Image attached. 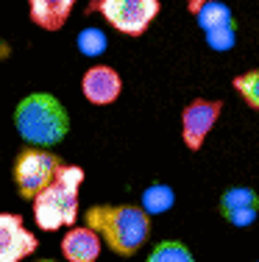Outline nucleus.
I'll list each match as a JSON object with an SVG mask.
<instances>
[{
    "label": "nucleus",
    "instance_id": "nucleus-8",
    "mask_svg": "<svg viewBox=\"0 0 259 262\" xmlns=\"http://www.w3.org/2000/svg\"><path fill=\"white\" fill-rule=\"evenodd\" d=\"M39 248L36 234L26 229L17 212H0V262H22Z\"/></svg>",
    "mask_w": 259,
    "mask_h": 262
},
{
    "label": "nucleus",
    "instance_id": "nucleus-1",
    "mask_svg": "<svg viewBox=\"0 0 259 262\" xmlns=\"http://www.w3.org/2000/svg\"><path fill=\"white\" fill-rule=\"evenodd\" d=\"M84 223L117 257H134L151 237V215L139 204H95L84 212Z\"/></svg>",
    "mask_w": 259,
    "mask_h": 262
},
{
    "label": "nucleus",
    "instance_id": "nucleus-7",
    "mask_svg": "<svg viewBox=\"0 0 259 262\" xmlns=\"http://www.w3.org/2000/svg\"><path fill=\"white\" fill-rule=\"evenodd\" d=\"M195 20L203 28V36H206V45L218 53L231 51V45L237 42V26H234V14L226 3L220 0H212V3H203L198 11H195Z\"/></svg>",
    "mask_w": 259,
    "mask_h": 262
},
{
    "label": "nucleus",
    "instance_id": "nucleus-9",
    "mask_svg": "<svg viewBox=\"0 0 259 262\" xmlns=\"http://www.w3.org/2000/svg\"><path fill=\"white\" fill-rule=\"evenodd\" d=\"M81 92L95 106H112L123 92V78L109 64H92L81 78Z\"/></svg>",
    "mask_w": 259,
    "mask_h": 262
},
{
    "label": "nucleus",
    "instance_id": "nucleus-16",
    "mask_svg": "<svg viewBox=\"0 0 259 262\" xmlns=\"http://www.w3.org/2000/svg\"><path fill=\"white\" fill-rule=\"evenodd\" d=\"M231 86L240 92V98H243L251 109L259 112V70H248V73H243V76H237L231 81Z\"/></svg>",
    "mask_w": 259,
    "mask_h": 262
},
{
    "label": "nucleus",
    "instance_id": "nucleus-6",
    "mask_svg": "<svg viewBox=\"0 0 259 262\" xmlns=\"http://www.w3.org/2000/svg\"><path fill=\"white\" fill-rule=\"evenodd\" d=\"M220 112L223 103L212 101V98H195L184 106L181 112V140L184 148L190 151H201L203 142H206L209 131L215 128V123L220 120Z\"/></svg>",
    "mask_w": 259,
    "mask_h": 262
},
{
    "label": "nucleus",
    "instance_id": "nucleus-3",
    "mask_svg": "<svg viewBox=\"0 0 259 262\" xmlns=\"http://www.w3.org/2000/svg\"><path fill=\"white\" fill-rule=\"evenodd\" d=\"M84 184V170L76 165H61L56 179L34 198V221L42 232H56L61 226H76L78 192Z\"/></svg>",
    "mask_w": 259,
    "mask_h": 262
},
{
    "label": "nucleus",
    "instance_id": "nucleus-14",
    "mask_svg": "<svg viewBox=\"0 0 259 262\" xmlns=\"http://www.w3.org/2000/svg\"><path fill=\"white\" fill-rule=\"evenodd\" d=\"M145 262H195V257L181 240H162L153 246Z\"/></svg>",
    "mask_w": 259,
    "mask_h": 262
},
{
    "label": "nucleus",
    "instance_id": "nucleus-19",
    "mask_svg": "<svg viewBox=\"0 0 259 262\" xmlns=\"http://www.w3.org/2000/svg\"><path fill=\"white\" fill-rule=\"evenodd\" d=\"M256 262H259V259H256Z\"/></svg>",
    "mask_w": 259,
    "mask_h": 262
},
{
    "label": "nucleus",
    "instance_id": "nucleus-18",
    "mask_svg": "<svg viewBox=\"0 0 259 262\" xmlns=\"http://www.w3.org/2000/svg\"><path fill=\"white\" fill-rule=\"evenodd\" d=\"M36 262H56V259H36Z\"/></svg>",
    "mask_w": 259,
    "mask_h": 262
},
{
    "label": "nucleus",
    "instance_id": "nucleus-12",
    "mask_svg": "<svg viewBox=\"0 0 259 262\" xmlns=\"http://www.w3.org/2000/svg\"><path fill=\"white\" fill-rule=\"evenodd\" d=\"M78 0H28V17L42 31H59L70 20Z\"/></svg>",
    "mask_w": 259,
    "mask_h": 262
},
{
    "label": "nucleus",
    "instance_id": "nucleus-2",
    "mask_svg": "<svg viewBox=\"0 0 259 262\" xmlns=\"http://www.w3.org/2000/svg\"><path fill=\"white\" fill-rule=\"evenodd\" d=\"M14 128L26 145L53 148L70 134V115L51 92H31L14 106Z\"/></svg>",
    "mask_w": 259,
    "mask_h": 262
},
{
    "label": "nucleus",
    "instance_id": "nucleus-13",
    "mask_svg": "<svg viewBox=\"0 0 259 262\" xmlns=\"http://www.w3.org/2000/svg\"><path fill=\"white\" fill-rule=\"evenodd\" d=\"M139 207H143L148 215H164V212H170L176 207V192H173V187L156 182V184H148L143 190V198H139Z\"/></svg>",
    "mask_w": 259,
    "mask_h": 262
},
{
    "label": "nucleus",
    "instance_id": "nucleus-11",
    "mask_svg": "<svg viewBox=\"0 0 259 262\" xmlns=\"http://www.w3.org/2000/svg\"><path fill=\"white\" fill-rule=\"evenodd\" d=\"M103 251V240L92 226H70L61 237V257L67 262H95Z\"/></svg>",
    "mask_w": 259,
    "mask_h": 262
},
{
    "label": "nucleus",
    "instance_id": "nucleus-10",
    "mask_svg": "<svg viewBox=\"0 0 259 262\" xmlns=\"http://www.w3.org/2000/svg\"><path fill=\"white\" fill-rule=\"evenodd\" d=\"M220 215L237 229H248L259 217V192L251 187H231L220 195Z\"/></svg>",
    "mask_w": 259,
    "mask_h": 262
},
{
    "label": "nucleus",
    "instance_id": "nucleus-17",
    "mask_svg": "<svg viewBox=\"0 0 259 262\" xmlns=\"http://www.w3.org/2000/svg\"><path fill=\"white\" fill-rule=\"evenodd\" d=\"M184 3H187L190 14H195V11H198L201 6H203V3H212V0H184Z\"/></svg>",
    "mask_w": 259,
    "mask_h": 262
},
{
    "label": "nucleus",
    "instance_id": "nucleus-4",
    "mask_svg": "<svg viewBox=\"0 0 259 262\" xmlns=\"http://www.w3.org/2000/svg\"><path fill=\"white\" fill-rule=\"evenodd\" d=\"M64 165L51 148H34V145H26L14 159V184H17V192L22 198H31L34 201L48 184L56 179L59 167Z\"/></svg>",
    "mask_w": 259,
    "mask_h": 262
},
{
    "label": "nucleus",
    "instance_id": "nucleus-5",
    "mask_svg": "<svg viewBox=\"0 0 259 262\" xmlns=\"http://www.w3.org/2000/svg\"><path fill=\"white\" fill-rule=\"evenodd\" d=\"M95 9L114 31L126 36H143L156 20L162 0H98Z\"/></svg>",
    "mask_w": 259,
    "mask_h": 262
},
{
    "label": "nucleus",
    "instance_id": "nucleus-15",
    "mask_svg": "<svg viewBox=\"0 0 259 262\" xmlns=\"http://www.w3.org/2000/svg\"><path fill=\"white\" fill-rule=\"evenodd\" d=\"M76 45L84 56L95 59V56H101L109 48V39H106V34H103L101 28H81V34L76 36Z\"/></svg>",
    "mask_w": 259,
    "mask_h": 262
}]
</instances>
